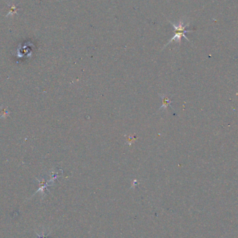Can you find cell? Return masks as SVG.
Listing matches in <instances>:
<instances>
[{
	"mask_svg": "<svg viewBox=\"0 0 238 238\" xmlns=\"http://www.w3.org/2000/svg\"><path fill=\"white\" fill-rule=\"evenodd\" d=\"M170 23L171 24L172 26H174V29L175 31V33L174 36H173L171 38V40H169V42L167 43V44H166V45L164 46V47L166 46H167L169 44V43H171L173 41H175V42H178V43H180V41H181V38L182 37H184L185 38H186V39L188 40V41H189V40L187 38V37L185 36V33H188V32H193L192 30H186L185 29L187 28V26H188L189 24L187 23V24H184V22L182 21H180V22L178 23V25H175L174 23L171 22H170Z\"/></svg>",
	"mask_w": 238,
	"mask_h": 238,
	"instance_id": "cell-1",
	"label": "cell"
},
{
	"mask_svg": "<svg viewBox=\"0 0 238 238\" xmlns=\"http://www.w3.org/2000/svg\"><path fill=\"white\" fill-rule=\"evenodd\" d=\"M159 95L160 96V98H162V105L161 106L160 109H159L158 110L160 111V109H167V108L168 107H170L172 109H174V108H173V107L171 106V103H172V101L171 100L170 98L169 97H167L165 95H161V94H159Z\"/></svg>",
	"mask_w": 238,
	"mask_h": 238,
	"instance_id": "cell-2",
	"label": "cell"
},
{
	"mask_svg": "<svg viewBox=\"0 0 238 238\" xmlns=\"http://www.w3.org/2000/svg\"><path fill=\"white\" fill-rule=\"evenodd\" d=\"M36 234H37V235H38V237H39V238H48V237H47V235H45V234L39 235V234H38V233H36Z\"/></svg>",
	"mask_w": 238,
	"mask_h": 238,
	"instance_id": "cell-3",
	"label": "cell"
}]
</instances>
